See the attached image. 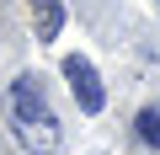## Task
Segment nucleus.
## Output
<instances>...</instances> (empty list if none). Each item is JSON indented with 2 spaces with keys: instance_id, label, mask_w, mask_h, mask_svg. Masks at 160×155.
<instances>
[{
  "instance_id": "nucleus-5",
  "label": "nucleus",
  "mask_w": 160,
  "mask_h": 155,
  "mask_svg": "<svg viewBox=\"0 0 160 155\" xmlns=\"http://www.w3.org/2000/svg\"><path fill=\"white\" fill-rule=\"evenodd\" d=\"M133 128H139L144 144H160V107H144V112L133 118Z\"/></svg>"
},
{
  "instance_id": "nucleus-2",
  "label": "nucleus",
  "mask_w": 160,
  "mask_h": 155,
  "mask_svg": "<svg viewBox=\"0 0 160 155\" xmlns=\"http://www.w3.org/2000/svg\"><path fill=\"white\" fill-rule=\"evenodd\" d=\"M11 107H16V123H38V118H48L43 91H38V75H22V80L11 86Z\"/></svg>"
},
{
  "instance_id": "nucleus-3",
  "label": "nucleus",
  "mask_w": 160,
  "mask_h": 155,
  "mask_svg": "<svg viewBox=\"0 0 160 155\" xmlns=\"http://www.w3.org/2000/svg\"><path fill=\"white\" fill-rule=\"evenodd\" d=\"M27 6H32V22H38V43L59 38V27H64V6L59 0H27Z\"/></svg>"
},
{
  "instance_id": "nucleus-4",
  "label": "nucleus",
  "mask_w": 160,
  "mask_h": 155,
  "mask_svg": "<svg viewBox=\"0 0 160 155\" xmlns=\"http://www.w3.org/2000/svg\"><path fill=\"white\" fill-rule=\"evenodd\" d=\"M22 144H27V150H38V155H53V150H59V128H53V118L22 123Z\"/></svg>"
},
{
  "instance_id": "nucleus-1",
  "label": "nucleus",
  "mask_w": 160,
  "mask_h": 155,
  "mask_svg": "<svg viewBox=\"0 0 160 155\" xmlns=\"http://www.w3.org/2000/svg\"><path fill=\"white\" fill-rule=\"evenodd\" d=\"M64 80H69L75 102L86 107V112H102L107 91H102V80H96V64H91V59H80V54H69V59H64Z\"/></svg>"
}]
</instances>
